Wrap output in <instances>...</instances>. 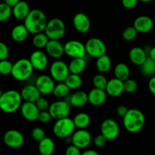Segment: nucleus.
Segmentation results:
<instances>
[{
  "instance_id": "f257e3e1",
  "label": "nucleus",
  "mask_w": 155,
  "mask_h": 155,
  "mask_svg": "<svg viewBox=\"0 0 155 155\" xmlns=\"http://www.w3.org/2000/svg\"><path fill=\"white\" fill-rule=\"evenodd\" d=\"M24 24L31 34L42 33L45 30L48 23L46 15L40 9H32L24 20Z\"/></svg>"
},
{
  "instance_id": "f03ea898",
  "label": "nucleus",
  "mask_w": 155,
  "mask_h": 155,
  "mask_svg": "<svg viewBox=\"0 0 155 155\" xmlns=\"http://www.w3.org/2000/svg\"><path fill=\"white\" fill-rule=\"evenodd\" d=\"M145 124V114L139 109H129L127 114L123 117V125L125 130L130 133L140 132L143 129Z\"/></svg>"
},
{
  "instance_id": "7ed1b4c3",
  "label": "nucleus",
  "mask_w": 155,
  "mask_h": 155,
  "mask_svg": "<svg viewBox=\"0 0 155 155\" xmlns=\"http://www.w3.org/2000/svg\"><path fill=\"white\" fill-rule=\"evenodd\" d=\"M21 92L15 89L5 91L0 95V110L6 114H13L21 108L22 104Z\"/></svg>"
},
{
  "instance_id": "20e7f679",
  "label": "nucleus",
  "mask_w": 155,
  "mask_h": 155,
  "mask_svg": "<svg viewBox=\"0 0 155 155\" xmlns=\"http://www.w3.org/2000/svg\"><path fill=\"white\" fill-rule=\"evenodd\" d=\"M33 71L34 68L29 59L21 58L13 64L11 75L18 81H26L31 78Z\"/></svg>"
},
{
  "instance_id": "39448f33",
  "label": "nucleus",
  "mask_w": 155,
  "mask_h": 155,
  "mask_svg": "<svg viewBox=\"0 0 155 155\" xmlns=\"http://www.w3.org/2000/svg\"><path fill=\"white\" fill-rule=\"evenodd\" d=\"M44 33L49 39L60 40L66 33V25L63 20L54 18L48 21Z\"/></svg>"
},
{
  "instance_id": "423d86ee",
  "label": "nucleus",
  "mask_w": 155,
  "mask_h": 155,
  "mask_svg": "<svg viewBox=\"0 0 155 155\" xmlns=\"http://www.w3.org/2000/svg\"><path fill=\"white\" fill-rule=\"evenodd\" d=\"M75 130L76 127L74 120L68 117L57 120L53 126V133L59 139H64L68 136H72Z\"/></svg>"
},
{
  "instance_id": "0eeeda50",
  "label": "nucleus",
  "mask_w": 155,
  "mask_h": 155,
  "mask_svg": "<svg viewBox=\"0 0 155 155\" xmlns=\"http://www.w3.org/2000/svg\"><path fill=\"white\" fill-rule=\"evenodd\" d=\"M86 54L92 58H98L106 54V45L101 39L92 37L88 39L85 43Z\"/></svg>"
},
{
  "instance_id": "6e6552de",
  "label": "nucleus",
  "mask_w": 155,
  "mask_h": 155,
  "mask_svg": "<svg viewBox=\"0 0 155 155\" xmlns=\"http://www.w3.org/2000/svg\"><path fill=\"white\" fill-rule=\"evenodd\" d=\"M49 71L50 76L58 83L64 82L67 77L71 74L68 64L61 60H56L53 62L50 66Z\"/></svg>"
},
{
  "instance_id": "1a4fd4ad",
  "label": "nucleus",
  "mask_w": 155,
  "mask_h": 155,
  "mask_svg": "<svg viewBox=\"0 0 155 155\" xmlns=\"http://www.w3.org/2000/svg\"><path fill=\"white\" fill-rule=\"evenodd\" d=\"M71 105L66 100L57 101L50 104L48 111L51 114L52 119L59 120L68 117L71 113Z\"/></svg>"
},
{
  "instance_id": "9d476101",
  "label": "nucleus",
  "mask_w": 155,
  "mask_h": 155,
  "mask_svg": "<svg viewBox=\"0 0 155 155\" xmlns=\"http://www.w3.org/2000/svg\"><path fill=\"white\" fill-rule=\"evenodd\" d=\"M101 134H102L107 141L116 139L120 135V127L117 123L111 118H107L102 121L100 127Z\"/></svg>"
},
{
  "instance_id": "9b49d317",
  "label": "nucleus",
  "mask_w": 155,
  "mask_h": 155,
  "mask_svg": "<svg viewBox=\"0 0 155 155\" xmlns=\"http://www.w3.org/2000/svg\"><path fill=\"white\" fill-rule=\"evenodd\" d=\"M64 54L71 58H85L86 54L85 44L78 40H69L64 45Z\"/></svg>"
},
{
  "instance_id": "f8f14e48",
  "label": "nucleus",
  "mask_w": 155,
  "mask_h": 155,
  "mask_svg": "<svg viewBox=\"0 0 155 155\" xmlns=\"http://www.w3.org/2000/svg\"><path fill=\"white\" fill-rule=\"evenodd\" d=\"M72 144L80 149H85L92 142V135L86 129H78L71 136Z\"/></svg>"
},
{
  "instance_id": "ddd939ff",
  "label": "nucleus",
  "mask_w": 155,
  "mask_h": 155,
  "mask_svg": "<svg viewBox=\"0 0 155 155\" xmlns=\"http://www.w3.org/2000/svg\"><path fill=\"white\" fill-rule=\"evenodd\" d=\"M5 145L11 148H19L24 145V135L17 130H9L3 136Z\"/></svg>"
},
{
  "instance_id": "4468645a",
  "label": "nucleus",
  "mask_w": 155,
  "mask_h": 155,
  "mask_svg": "<svg viewBox=\"0 0 155 155\" xmlns=\"http://www.w3.org/2000/svg\"><path fill=\"white\" fill-rule=\"evenodd\" d=\"M35 85L42 95H47L52 94L56 84L51 76L42 74L36 79Z\"/></svg>"
},
{
  "instance_id": "2eb2a0df",
  "label": "nucleus",
  "mask_w": 155,
  "mask_h": 155,
  "mask_svg": "<svg viewBox=\"0 0 155 155\" xmlns=\"http://www.w3.org/2000/svg\"><path fill=\"white\" fill-rule=\"evenodd\" d=\"M29 60L33 65L34 70L38 71H44L48 67V54L41 49L35 50L34 51H33L30 54Z\"/></svg>"
},
{
  "instance_id": "dca6fc26",
  "label": "nucleus",
  "mask_w": 155,
  "mask_h": 155,
  "mask_svg": "<svg viewBox=\"0 0 155 155\" xmlns=\"http://www.w3.org/2000/svg\"><path fill=\"white\" fill-rule=\"evenodd\" d=\"M21 114L23 117L27 121L33 122V121L38 120L40 110L36 106L35 102H29V101H24L22 103L21 106Z\"/></svg>"
},
{
  "instance_id": "f3484780",
  "label": "nucleus",
  "mask_w": 155,
  "mask_h": 155,
  "mask_svg": "<svg viewBox=\"0 0 155 155\" xmlns=\"http://www.w3.org/2000/svg\"><path fill=\"white\" fill-rule=\"evenodd\" d=\"M73 25L78 33H86L90 30L91 21L88 15L83 12H80L74 15L73 18Z\"/></svg>"
},
{
  "instance_id": "a211bd4d",
  "label": "nucleus",
  "mask_w": 155,
  "mask_h": 155,
  "mask_svg": "<svg viewBox=\"0 0 155 155\" xmlns=\"http://www.w3.org/2000/svg\"><path fill=\"white\" fill-rule=\"evenodd\" d=\"M154 26L152 18L147 15H141L135 19L133 27L136 29L138 33H147L151 31Z\"/></svg>"
},
{
  "instance_id": "6ab92c4d",
  "label": "nucleus",
  "mask_w": 155,
  "mask_h": 155,
  "mask_svg": "<svg viewBox=\"0 0 155 155\" xmlns=\"http://www.w3.org/2000/svg\"><path fill=\"white\" fill-rule=\"evenodd\" d=\"M20 92L23 101L29 102H36L42 95L34 83L25 85Z\"/></svg>"
},
{
  "instance_id": "aec40b11",
  "label": "nucleus",
  "mask_w": 155,
  "mask_h": 155,
  "mask_svg": "<svg viewBox=\"0 0 155 155\" xmlns=\"http://www.w3.org/2000/svg\"><path fill=\"white\" fill-rule=\"evenodd\" d=\"M45 49L46 54L54 59L61 58L64 54V47L60 40L49 39Z\"/></svg>"
},
{
  "instance_id": "412c9836",
  "label": "nucleus",
  "mask_w": 155,
  "mask_h": 155,
  "mask_svg": "<svg viewBox=\"0 0 155 155\" xmlns=\"http://www.w3.org/2000/svg\"><path fill=\"white\" fill-rule=\"evenodd\" d=\"M105 91L109 96L119 97L124 92V81L116 77L110 79L107 82Z\"/></svg>"
},
{
  "instance_id": "4be33fe9",
  "label": "nucleus",
  "mask_w": 155,
  "mask_h": 155,
  "mask_svg": "<svg viewBox=\"0 0 155 155\" xmlns=\"http://www.w3.org/2000/svg\"><path fill=\"white\" fill-rule=\"evenodd\" d=\"M107 94L105 90L94 87L88 93L89 103L93 106H100L105 102Z\"/></svg>"
},
{
  "instance_id": "5701e85b",
  "label": "nucleus",
  "mask_w": 155,
  "mask_h": 155,
  "mask_svg": "<svg viewBox=\"0 0 155 155\" xmlns=\"http://www.w3.org/2000/svg\"><path fill=\"white\" fill-rule=\"evenodd\" d=\"M148 55L146 51L141 47H133L129 52V58L130 61L135 65L141 66L148 58Z\"/></svg>"
},
{
  "instance_id": "b1692460",
  "label": "nucleus",
  "mask_w": 155,
  "mask_h": 155,
  "mask_svg": "<svg viewBox=\"0 0 155 155\" xmlns=\"http://www.w3.org/2000/svg\"><path fill=\"white\" fill-rule=\"evenodd\" d=\"M30 8L26 1L21 0L12 7V15L18 21H24L30 12Z\"/></svg>"
},
{
  "instance_id": "393cba45",
  "label": "nucleus",
  "mask_w": 155,
  "mask_h": 155,
  "mask_svg": "<svg viewBox=\"0 0 155 155\" xmlns=\"http://www.w3.org/2000/svg\"><path fill=\"white\" fill-rule=\"evenodd\" d=\"M70 103L72 107H82L86 105L89 102V98H88V93L82 90H78L74 92L69 99L66 100Z\"/></svg>"
},
{
  "instance_id": "a878e982",
  "label": "nucleus",
  "mask_w": 155,
  "mask_h": 155,
  "mask_svg": "<svg viewBox=\"0 0 155 155\" xmlns=\"http://www.w3.org/2000/svg\"><path fill=\"white\" fill-rule=\"evenodd\" d=\"M29 31L24 24H18L12 28L11 36L16 42H23L28 37Z\"/></svg>"
},
{
  "instance_id": "bb28decb",
  "label": "nucleus",
  "mask_w": 155,
  "mask_h": 155,
  "mask_svg": "<svg viewBox=\"0 0 155 155\" xmlns=\"http://www.w3.org/2000/svg\"><path fill=\"white\" fill-rule=\"evenodd\" d=\"M55 149V144L52 139L45 137L39 142L38 151L40 155H52Z\"/></svg>"
},
{
  "instance_id": "cd10ccee",
  "label": "nucleus",
  "mask_w": 155,
  "mask_h": 155,
  "mask_svg": "<svg viewBox=\"0 0 155 155\" xmlns=\"http://www.w3.org/2000/svg\"><path fill=\"white\" fill-rule=\"evenodd\" d=\"M86 64L87 63L85 58H73L68 64L70 73L74 74H81L86 69Z\"/></svg>"
},
{
  "instance_id": "c85d7f7f",
  "label": "nucleus",
  "mask_w": 155,
  "mask_h": 155,
  "mask_svg": "<svg viewBox=\"0 0 155 155\" xmlns=\"http://www.w3.org/2000/svg\"><path fill=\"white\" fill-rule=\"evenodd\" d=\"M111 59L107 54H104L101 57L98 58L95 63L96 69L100 74H106L110 71L111 68Z\"/></svg>"
},
{
  "instance_id": "c756f323",
  "label": "nucleus",
  "mask_w": 155,
  "mask_h": 155,
  "mask_svg": "<svg viewBox=\"0 0 155 155\" xmlns=\"http://www.w3.org/2000/svg\"><path fill=\"white\" fill-rule=\"evenodd\" d=\"M115 77L122 81H125L129 79L130 75V70L128 65L125 63H118L114 70Z\"/></svg>"
},
{
  "instance_id": "7c9ffc66",
  "label": "nucleus",
  "mask_w": 155,
  "mask_h": 155,
  "mask_svg": "<svg viewBox=\"0 0 155 155\" xmlns=\"http://www.w3.org/2000/svg\"><path fill=\"white\" fill-rule=\"evenodd\" d=\"M76 128L77 129H86L89 127L91 122V118L88 114L81 112L76 115L73 119Z\"/></svg>"
},
{
  "instance_id": "2f4dec72",
  "label": "nucleus",
  "mask_w": 155,
  "mask_h": 155,
  "mask_svg": "<svg viewBox=\"0 0 155 155\" xmlns=\"http://www.w3.org/2000/svg\"><path fill=\"white\" fill-rule=\"evenodd\" d=\"M140 67L141 73L146 77H153L155 75V61L148 56L145 61Z\"/></svg>"
},
{
  "instance_id": "473e14b6",
  "label": "nucleus",
  "mask_w": 155,
  "mask_h": 155,
  "mask_svg": "<svg viewBox=\"0 0 155 155\" xmlns=\"http://www.w3.org/2000/svg\"><path fill=\"white\" fill-rule=\"evenodd\" d=\"M49 39L44 32L34 34L32 39V43L33 46L37 49H42L45 48L46 45L48 44Z\"/></svg>"
},
{
  "instance_id": "72a5a7b5",
  "label": "nucleus",
  "mask_w": 155,
  "mask_h": 155,
  "mask_svg": "<svg viewBox=\"0 0 155 155\" xmlns=\"http://www.w3.org/2000/svg\"><path fill=\"white\" fill-rule=\"evenodd\" d=\"M64 83L70 88V89L76 90L81 87L83 84V79L80 77V74H70Z\"/></svg>"
},
{
  "instance_id": "f704fd0d",
  "label": "nucleus",
  "mask_w": 155,
  "mask_h": 155,
  "mask_svg": "<svg viewBox=\"0 0 155 155\" xmlns=\"http://www.w3.org/2000/svg\"><path fill=\"white\" fill-rule=\"evenodd\" d=\"M70 88L66 85L64 82L58 83L55 85L52 94L54 97L58 98H64L69 95Z\"/></svg>"
},
{
  "instance_id": "c9c22d12",
  "label": "nucleus",
  "mask_w": 155,
  "mask_h": 155,
  "mask_svg": "<svg viewBox=\"0 0 155 155\" xmlns=\"http://www.w3.org/2000/svg\"><path fill=\"white\" fill-rule=\"evenodd\" d=\"M12 15V7L5 2H0V23L8 21Z\"/></svg>"
},
{
  "instance_id": "e433bc0d",
  "label": "nucleus",
  "mask_w": 155,
  "mask_h": 155,
  "mask_svg": "<svg viewBox=\"0 0 155 155\" xmlns=\"http://www.w3.org/2000/svg\"><path fill=\"white\" fill-rule=\"evenodd\" d=\"M107 82L108 80H107V78L103 75V74H100V73L94 76L93 79H92V83H93L94 87L99 89H103V90H105Z\"/></svg>"
},
{
  "instance_id": "4c0bfd02",
  "label": "nucleus",
  "mask_w": 155,
  "mask_h": 155,
  "mask_svg": "<svg viewBox=\"0 0 155 155\" xmlns=\"http://www.w3.org/2000/svg\"><path fill=\"white\" fill-rule=\"evenodd\" d=\"M137 34L138 31L136 30V29L133 26H130L124 30L122 36L124 40L130 42V41L135 39V38L137 36Z\"/></svg>"
},
{
  "instance_id": "58836bf2",
  "label": "nucleus",
  "mask_w": 155,
  "mask_h": 155,
  "mask_svg": "<svg viewBox=\"0 0 155 155\" xmlns=\"http://www.w3.org/2000/svg\"><path fill=\"white\" fill-rule=\"evenodd\" d=\"M13 63L8 61V59L0 61V74L4 76L9 75L12 74Z\"/></svg>"
},
{
  "instance_id": "ea45409f",
  "label": "nucleus",
  "mask_w": 155,
  "mask_h": 155,
  "mask_svg": "<svg viewBox=\"0 0 155 155\" xmlns=\"http://www.w3.org/2000/svg\"><path fill=\"white\" fill-rule=\"evenodd\" d=\"M138 89L137 82L133 79H127L124 81V92L127 93H133Z\"/></svg>"
},
{
  "instance_id": "a19ab883",
  "label": "nucleus",
  "mask_w": 155,
  "mask_h": 155,
  "mask_svg": "<svg viewBox=\"0 0 155 155\" xmlns=\"http://www.w3.org/2000/svg\"><path fill=\"white\" fill-rule=\"evenodd\" d=\"M31 137L34 141L39 142L46 136H45V133L43 129L40 127H35L31 131Z\"/></svg>"
},
{
  "instance_id": "79ce46f5",
  "label": "nucleus",
  "mask_w": 155,
  "mask_h": 155,
  "mask_svg": "<svg viewBox=\"0 0 155 155\" xmlns=\"http://www.w3.org/2000/svg\"><path fill=\"white\" fill-rule=\"evenodd\" d=\"M35 103H36V106H37V107L39 108V110H40V111L48 110L50 104H51L48 99H46V98L42 96H41Z\"/></svg>"
},
{
  "instance_id": "37998d69",
  "label": "nucleus",
  "mask_w": 155,
  "mask_h": 155,
  "mask_svg": "<svg viewBox=\"0 0 155 155\" xmlns=\"http://www.w3.org/2000/svg\"><path fill=\"white\" fill-rule=\"evenodd\" d=\"M52 119L51 114L48 110H44V111L39 112V117H38V120L42 124H48Z\"/></svg>"
},
{
  "instance_id": "c03bdc74",
  "label": "nucleus",
  "mask_w": 155,
  "mask_h": 155,
  "mask_svg": "<svg viewBox=\"0 0 155 155\" xmlns=\"http://www.w3.org/2000/svg\"><path fill=\"white\" fill-rule=\"evenodd\" d=\"M107 139L103 136L102 134H99L95 136L93 139V143L97 148H102L106 145Z\"/></svg>"
},
{
  "instance_id": "a18cd8bd",
  "label": "nucleus",
  "mask_w": 155,
  "mask_h": 155,
  "mask_svg": "<svg viewBox=\"0 0 155 155\" xmlns=\"http://www.w3.org/2000/svg\"><path fill=\"white\" fill-rule=\"evenodd\" d=\"M9 55V49L5 43L0 41V61L7 59Z\"/></svg>"
},
{
  "instance_id": "49530a36",
  "label": "nucleus",
  "mask_w": 155,
  "mask_h": 155,
  "mask_svg": "<svg viewBox=\"0 0 155 155\" xmlns=\"http://www.w3.org/2000/svg\"><path fill=\"white\" fill-rule=\"evenodd\" d=\"M81 153L80 148L73 144L70 145L65 151V155H81Z\"/></svg>"
},
{
  "instance_id": "de8ad7c7",
  "label": "nucleus",
  "mask_w": 155,
  "mask_h": 155,
  "mask_svg": "<svg viewBox=\"0 0 155 155\" xmlns=\"http://www.w3.org/2000/svg\"><path fill=\"white\" fill-rule=\"evenodd\" d=\"M138 2L139 0H122V5L125 8L132 9L137 5Z\"/></svg>"
},
{
  "instance_id": "09e8293b",
  "label": "nucleus",
  "mask_w": 155,
  "mask_h": 155,
  "mask_svg": "<svg viewBox=\"0 0 155 155\" xmlns=\"http://www.w3.org/2000/svg\"><path fill=\"white\" fill-rule=\"evenodd\" d=\"M129 109L127 106L125 105H119L117 107V114L119 117H124L127 113L128 112Z\"/></svg>"
},
{
  "instance_id": "8fccbe9b",
  "label": "nucleus",
  "mask_w": 155,
  "mask_h": 155,
  "mask_svg": "<svg viewBox=\"0 0 155 155\" xmlns=\"http://www.w3.org/2000/svg\"><path fill=\"white\" fill-rule=\"evenodd\" d=\"M148 89L150 92L155 97V75L151 77L148 81Z\"/></svg>"
},
{
  "instance_id": "3c124183",
  "label": "nucleus",
  "mask_w": 155,
  "mask_h": 155,
  "mask_svg": "<svg viewBox=\"0 0 155 155\" xmlns=\"http://www.w3.org/2000/svg\"><path fill=\"white\" fill-rule=\"evenodd\" d=\"M81 155H99V154L96 151H95V150L89 149L82 152Z\"/></svg>"
},
{
  "instance_id": "603ef678",
  "label": "nucleus",
  "mask_w": 155,
  "mask_h": 155,
  "mask_svg": "<svg viewBox=\"0 0 155 155\" xmlns=\"http://www.w3.org/2000/svg\"><path fill=\"white\" fill-rule=\"evenodd\" d=\"M21 0H4V2H5L6 4H8V5H10L11 7H13L15 6L17 3H18Z\"/></svg>"
},
{
  "instance_id": "864d4df0",
  "label": "nucleus",
  "mask_w": 155,
  "mask_h": 155,
  "mask_svg": "<svg viewBox=\"0 0 155 155\" xmlns=\"http://www.w3.org/2000/svg\"><path fill=\"white\" fill-rule=\"evenodd\" d=\"M148 56H149L151 58H152L153 60L155 61V46L150 49L149 53H148Z\"/></svg>"
},
{
  "instance_id": "5fc2aeb1",
  "label": "nucleus",
  "mask_w": 155,
  "mask_h": 155,
  "mask_svg": "<svg viewBox=\"0 0 155 155\" xmlns=\"http://www.w3.org/2000/svg\"><path fill=\"white\" fill-rule=\"evenodd\" d=\"M139 2H145V3H148L154 1V0H139Z\"/></svg>"
},
{
  "instance_id": "6e6d98bb",
  "label": "nucleus",
  "mask_w": 155,
  "mask_h": 155,
  "mask_svg": "<svg viewBox=\"0 0 155 155\" xmlns=\"http://www.w3.org/2000/svg\"><path fill=\"white\" fill-rule=\"evenodd\" d=\"M153 21H154V25H155V13H154V18H153Z\"/></svg>"
},
{
  "instance_id": "4d7b16f0",
  "label": "nucleus",
  "mask_w": 155,
  "mask_h": 155,
  "mask_svg": "<svg viewBox=\"0 0 155 155\" xmlns=\"http://www.w3.org/2000/svg\"><path fill=\"white\" fill-rule=\"evenodd\" d=\"M0 1H2V0H0Z\"/></svg>"
}]
</instances>
